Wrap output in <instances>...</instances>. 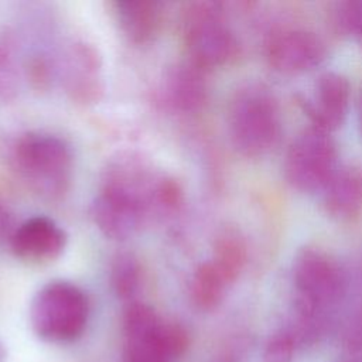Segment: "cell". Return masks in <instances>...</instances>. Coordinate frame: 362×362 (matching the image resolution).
<instances>
[{
	"label": "cell",
	"mask_w": 362,
	"mask_h": 362,
	"mask_svg": "<svg viewBox=\"0 0 362 362\" xmlns=\"http://www.w3.org/2000/svg\"><path fill=\"white\" fill-rule=\"evenodd\" d=\"M226 122L232 146L249 158L272 151L281 136L279 103L270 89L260 83H247L233 93Z\"/></svg>",
	"instance_id": "6da1fadb"
},
{
	"label": "cell",
	"mask_w": 362,
	"mask_h": 362,
	"mask_svg": "<svg viewBox=\"0 0 362 362\" xmlns=\"http://www.w3.org/2000/svg\"><path fill=\"white\" fill-rule=\"evenodd\" d=\"M181 37L187 59L208 71L230 62L239 52V42L228 24L223 6L199 0L184 4Z\"/></svg>",
	"instance_id": "7a4b0ae2"
},
{
	"label": "cell",
	"mask_w": 362,
	"mask_h": 362,
	"mask_svg": "<svg viewBox=\"0 0 362 362\" xmlns=\"http://www.w3.org/2000/svg\"><path fill=\"white\" fill-rule=\"evenodd\" d=\"M14 163L23 180L42 197L57 198L69 187L72 153L57 136L24 134L14 147Z\"/></svg>",
	"instance_id": "3957f363"
},
{
	"label": "cell",
	"mask_w": 362,
	"mask_h": 362,
	"mask_svg": "<svg viewBox=\"0 0 362 362\" xmlns=\"http://www.w3.org/2000/svg\"><path fill=\"white\" fill-rule=\"evenodd\" d=\"M89 305L83 291L64 280L45 284L33 298L31 325L37 335L52 342H69L86 327Z\"/></svg>",
	"instance_id": "277c9868"
},
{
	"label": "cell",
	"mask_w": 362,
	"mask_h": 362,
	"mask_svg": "<svg viewBox=\"0 0 362 362\" xmlns=\"http://www.w3.org/2000/svg\"><path fill=\"white\" fill-rule=\"evenodd\" d=\"M124 362H171L187 348V334L165 324L151 307L132 301L124 313Z\"/></svg>",
	"instance_id": "5b68a950"
},
{
	"label": "cell",
	"mask_w": 362,
	"mask_h": 362,
	"mask_svg": "<svg viewBox=\"0 0 362 362\" xmlns=\"http://www.w3.org/2000/svg\"><path fill=\"white\" fill-rule=\"evenodd\" d=\"M337 156L331 134L311 126L290 143L283 164L284 178L300 192L324 189L338 170Z\"/></svg>",
	"instance_id": "8992f818"
},
{
	"label": "cell",
	"mask_w": 362,
	"mask_h": 362,
	"mask_svg": "<svg viewBox=\"0 0 362 362\" xmlns=\"http://www.w3.org/2000/svg\"><path fill=\"white\" fill-rule=\"evenodd\" d=\"M293 283L298 311L304 317H314L339 298L344 290V274L327 252L304 246L293 259Z\"/></svg>",
	"instance_id": "52a82bcc"
},
{
	"label": "cell",
	"mask_w": 362,
	"mask_h": 362,
	"mask_svg": "<svg viewBox=\"0 0 362 362\" xmlns=\"http://www.w3.org/2000/svg\"><path fill=\"white\" fill-rule=\"evenodd\" d=\"M327 48L313 31L304 28H280L264 42V58L272 69L283 75L307 72L322 62Z\"/></svg>",
	"instance_id": "ba28073f"
},
{
	"label": "cell",
	"mask_w": 362,
	"mask_h": 362,
	"mask_svg": "<svg viewBox=\"0 0 362 362\" xmlns=\"http://www.w3.org/2000/svg\"><path fill=\"white\" fill-rule=\"evenodd\" d=\"M349 95L348 79L342 74L327 71L317 78L313 93L301 99V106L313 127L331 133L346 116Z\"/></svg>",
	"instance_id": "9c48e42d"
},
{
	"label": "cell",
	"mask_w": 362,
	"mask_h": 362,
	"mask_svg": "<svg viewBox=\"0 0 362 362\" xmlns=\"http://www.w3.org/2000/svg\"><path fill=\"white\" fill-rule=\"evenodd\" d=\"M65 245V232L47 216H34L24 221L10 238V246L16 257L34 264L55 260L64 252Z\"/></svg>",
	"instance_id": "30bf717a"
},
{
	"label": "cell",
	"mask_w": 362,
	"mask_h": 362,
	"mask_svg": "<svg viewBox=\"0 0 362 362\" xmlns=\"http://www.w3.org/2000/svg\"><path fill=\"white\" fill-rule=\"evenodd\" d=\"M62 76L66 92L81 103H92L102 92V61L93 45L74 42L65 52Z\"/></svg>",
	"instance_id": "8fae6325"
},
{
	"label": "cell",
	"mask_w": 362,
	"mask_h": 362,
	"mask_svg": "<svg viewBox=\"0 0 362 362\" xmlns=\"http://www.w3.org/2000/svg\"><path fill=\"white\" fill-rule=\"evenodd\" d=\"M90 218L98 229L115 240H126L148 222L147 215L130 201L100 189L90 205Z\"/></svg>",
	"instance_id": "7c38bea8"
},
{
	"label": "cell",
	"mask_w": 362,
	"mask_h": 362,
	"mask_svg": "<svg viewBox=\"0 0 362 362\" xmlns=\"http://www.w3.org/2000/svg\"><path fill=\"white\" fill-rule=\"evenodd\" d=\"M205 74V69L189 59L171 66L164 75L161 88L165 105L182 113L199 110L208 98Z\"/></svg>",
	"instance_id": "4fadbf2b"
},
{
	"label": "cell",
	"mask_w": 362,
	"mask_h": 362,
	"mask_svg": "<svg viewBox=\"0 0 362 362\" xmlns=\"http://www.w3.org/2000/svg\"><path fill=\"white\" fill-rule=\"evenodd\" d=\"M322 191V205L331 218L356 219L362 214V167L338 168Z\"/></svg>",
	"instance_id": "5bb4252c"
},
{
	"label": "cell",
	"mask_w": 362,
	"mask_h": 362,
	"mask_svg": "<svg viewBox=\"0 0 362 362\" xmlns=\"http://www.w3.org/2000/svg\"><path fill=\"white\" fill-rule=\"evenodd\" d=\"M122 33L136 44L151 41L160 31L164 4L154 0H119L110 3Z\"/></svg>",
	"instance_id": "9a60e30c"
},
{
	"label": "cell",
	"mask_w": 362,
	"mask_h": 362,
	"mask_svg": "<svg viewBox=\"0 0 362 362\" xmlns=\"http://www.w3.org/2000/svg\"><path fill=\"white\" fill-rule=\"evenodd\" d=\"M247 259V249L243 236L232 228L223 229L215 239L211 262L232 284L242 273Z\"/></svg>",
	"instance_id": "2e32d148"
},
{
	"label": "cell",
	"mask_w": 362,
	"mask_h": 362,
	"mask_svg": "<svg viewBox=\"0 0 362 362\" xmlns=\"http://www.w3.org/2000/svg\"><path fill=\"white\" fill-rule=\"evenodd\" d=\"M228 286L229 283L215 264L211 260L204 262L192 274L191 297L198 308L209 311L221 304Z\"/></svg>",
	"instance_id": "e0dca14e"
},
{
	"label": "cell",
	"mask_w": 362,
	"mask_h": 362,
	"mask_svg": "<svg viewBox=\"0 0 362 362\" xmlns=\"http://www.w3.org/2000/svg\"><path fill=\"white\" fill-rule=\"evenodd\" d=\"M110 280L115 293L123 300H132L141 283V269L139 260L132 253H120L113 259Z\"/></svg>",
	"instance_id": "ac0fdd59"
},
{
	"label": "cell",
	"mask_w": 362,
	"mask_h": 362,
	"mask_svg": "<svg viewBox=\"0 0 362 362\" xmlns=\"http://www.w3.org/2000/svg\"><path fill=\"white\" fill-rule=\"evenodd\" d=\"M329 14L339 33L362 38V1L335 3Z\"/></svg>",
	"instance_id": "d6986e66"
},
{
	"label": "cell",
	"mask_w": 362,
	"mask_h": 362,
	"mask_svg": "<svg viewBox=\"0 0 362 362\" xmlns=\"http://www.w3.org/2000/svg\"><path fill=\"white\" fill-rule=\"evenodd\" d=\"M293 337L288 332H277L266 345L263 362H293Z\"/></svg>",
	"instance_id": "ffe728a7"
},
{
	"label": "cell",
	"mask_w": 362,
	"mask_h": 362,
	"mask_svg": "<svg viewBox=\"0 0 362 362\" xmlns=\"http://www.w3.org/2000/svg\"><path fill=\"white\" fill-rule=\"evenodd\" d=\"M16 228H13V216L8 209L0 205V242L7 236L11 238Z\"/></svg>",
	"instance_id": "44dd1931"
},
{
	"label": "cell",
	"mask_w": 362,
	"mask_h": 362,
	"mask_svg": "<svg viewBox=\"0 0 362 362\" xmlns=\"http://www.w3.org/2000/svg\"><path fill=\"white\" fill-rule=\"evenodd\" d=\"M359 126L362 132V95H361V103H359Z\"/></svg>",
	"instance_id": "7402d4cb"
}]
</instances>
